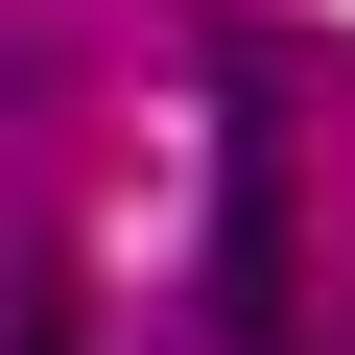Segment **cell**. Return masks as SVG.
<instances>
[{"label": "cell", "instance_id": "cell-1", "mask_svg": "<svg viewBox=\"0 0 355 355\" xmlns=\"http://www.w3.org/2000/svg\"><path fill=\"white\" fill-rule=\"evenodd\" d=\"M284 119H308V48H237V166H214V331H237V355H308V284H284Z\"/></svg>", "mask_w": 355, "mask_h": 355}, {"label": "cell", "instance_id": "cell-2", "mask_svg": "<svg viewBox=\"0 0 355 355\" xmlns=\"http://www.w3.org/2000/svg\"><path fill=\"white\" fill-rule=\"evenodd\" d=\"M0 355H71V308H24V331H0Z\"/></svg>", "mask_w": 355, "mask_h": 355}]
</instances>
